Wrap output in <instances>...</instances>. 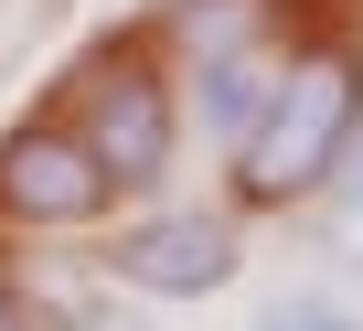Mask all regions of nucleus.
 Returning a JSON list of instances; mask_svg holds the SVG:
<instances>
[{"label":"nucleus","mask_w":363,"mask_h":331,"mask_svg":"<svg viewBox=\"0 0 363 331\" xmlns=\"http://www.w3.org/2000/svg\"><path fill=\"white\" fill-rule=\"evenodd\" d=\"M352 128H363V64H352V43H299V54H278V86H267L257 128L235 139V193H246V203L331 193V172L352 160Z\"/></svg>","instance_id":"f257e3e1"},{"label":"nucleus","mask_w":363,"mask_h":331,"mask_svg":"<svg viewBox=\"0 0 363 331\" xmlns=\"http://www.w3.org/2000/svg\"><path fill=\"white\" fill-rule=\"evenodd\" d=\"M118 203V172L86 150V128H11L0 139V214L33 225V235H65V225H96Z\"/></svg>","instance_id":"f03ea898"},{"label":"nucleus","mask_w":363,"mask_h":331,"mask_svg":"<svg viewBox=\"0 0 363 331\" xmlns=\"http://www.w3.org/2000/svg\"><path fill=\"white\" fill-rule=\"evenodd\" d=\"M107 278L139 288V299H214L235 278V225L203 214V203H171V214H139L118 246H107Z\"/></svg>","instance_id":"7ed1b4c3"},{"label":"nucleus","mask_w":363,"mask_h":331,"mask_svg":"<svg viewBox=\"0 0 363 331\" xmlns=\"http://www.w3.org/2000/svg\"><path fill=\"white\" fill-rule=\"evenodd\" d=\"M86 150L118 172V193H150L171 172V150H182V118H171V86L150 64H107L86 86Z\"/></svg>","instance_id":"20e7f679"},{"label":"nucleus","mask_w":363,"mask_h":331,"mask_svg":"<svg viewBox=\"0 0 363 331\" xmlns=\"http://www.w3.org/2000/svg\"><path fill=\"white\" fill-rule=\"evenodd\" d=\"M267 86H278V54H257V43H225V54H203V118H214V139H225V150L257 128Z\"/></svg>","instance_id":"39448f33"},{"label":"nucleus","mask_w":363,"mask_h":331,"mask_svg":"<svg viewBox=\"0 0 363 331\" xmlns=\"http://www.w3.org/2000/svg\"><path fill=\"white\" fill-rule=\"evenodd\" d=\"M257 331H363V310L331 299V288H278V299L257 310Z\"/></svg>","instance_id":"423d86ee"},{"label":"nucleus","mask_w":363,"mask_h":331,"mask_svg":"<svg viewBox=\"0 0 363 331\" xmlns=\"http://www.w3.org/2000/svg\"><path fill=\"white\" fill-rule=\"evenodd\" d=\"M331 182H342V193H331V246H342V257H363V150L342 160Z\"/></svg>","instance_id":"0eeeda50"},{"label":"nucleus","mask_w":363,"mask_h":331,"mask_svg":"<svg viewBox=\"0 0 363 331\" xmlns=\"http://www.w3.org/2000/svg\"><path fill=\"white\" fill-rule=\"evenodd\" d=\"M0 331H33V310H22V288L0 278Z\"/></svg>","instance_id":"6e6552de"}]
</instances>
